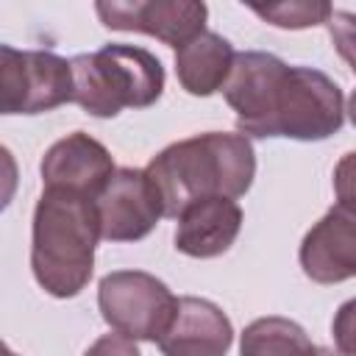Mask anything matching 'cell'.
I'll list each match as a JSON object with an SVG mask.
<instances>
[{
    "instance_id": "obj_1",
    "label": "cell",
    "mask_w": 356,
    "mask_h": 356,
    "mask_svg": "<svg viewBox=\"0 0 356 356\" xmlns=\"http://www.w3.org/2000/svg\"><path fill=\"white\" fill-rule=\"evenodd\" d=\"M222 95L236 111V134L242 136L320 142L345 125L342 89L325 72L289 67L273 53H236Z\"/></svg>"
},
{
    "instance_id": "obj_2",
    "label": "cell",
    "mask_w": 356,
    "mask_h": 356,
    "mask_svg": "<svg viewBox=\"0 0 356 356\" xmlns=\"http://www.w3.org/2000/svg\"><path fill=\"white\" fill-rule=\"evenodd\" d=\"M159 200L161 214L175 217L206 197H242L256 175V153L242 134H197L167 145L145 167Z\"/></svg>"
},
{
    "instance_id": "obj_3",
    "label": "cell",
    "mask_w": 356,
    "mask_h": 356,
    "mask_svg": "<svg viewBox=\"0 0 356 356\" xmlns=\"http://www.w3.org/2000/svg\"><path fill=\"white\" fill-rule=\"evenodd\" d=\"M100 239L95 200L44 189L33 209L31 270L53 298H75L92 278L95 245Z\"/></svg>"
},
{
    "instance_id": "obj_4",
    "label": "cell",
    "mask_w": 356,
    "mask_h": 356,
    "mask_svg": "<svg viewBox=\"0 0 356 356\" xmlns=\"http://www.w3.org/2000/svg\"><path fill=\"white\" fill-rule=\"evenodd\" d=\"M72 103L92 117H117L122 108H147L164 92L161 61L134 44H106L70 58Z\"/></svg>"
},
{
    "instance_id": "obj_5",
    "label": "cell",
    "mask_w": 356,
    "mask_h": 356,
    "mask_svg": "<svg viewBox=\"0 0 356 356\" xmlns=\"http://www.w3.org/2000/svg\"><path fill=\"white\" fill-rule=\"evenodd\" d=\"M178 298L164 281L142 270H114L100 278L97 306L114 334L156 342L172 320Z\"/></svg>"
},
{
    "instance_id": "obj_6",
    "label": "cell",
    "mask_w": 356,
    "mask_h": 356,
    "mask_svg": "<svg viewBox=\"0 0 356 356\" xmlns=\"http://www.w3.org/2000/svg\"><path fill=\"white\" fill-rule=\"evenodd\" d=\"M64 103H72L67 58L0 44V114H42Z\"/></svg>"
},
{
    "instance_id": "obj_7",
    "label": "cell",
    "mask_w": 356,
    "mask_h": 356,
    "mask_svg": "<svg viewBox=\"0 0 356 356\" xmlns=\"http://www.w3.org/2000/svg\"><path fill=\"white\" fill-rule=\"evenodd\" d=\"M100 239L106 242H139L145 239L161 214V200L145 175V170L120 167L111 172L103 192L95 197Z\"/></svg>"
},
{
    "instance_id": "obj_8",
    "label": "cell",
    "mask_w": 356,
    "mask_h": 356,
    "mask_svg": "<svg viewBox=\"0 0 356 356\" xmlns=\"http://www.w3.org/2000/svg\"><path fill=\"white\" fill-rule=\"evenodd\" d=\"M100 22L108 31H136L181 47L206 31L209 8L195 0H134V3H97Z\"/></svg>"
},
{
    "instance_id": "obj_9",
    "label": "cell",
    "mask_w": 356,
    "mask_h": 356,
    "mask_svg": "<svg viewBox=\"0 0 356 356\" xmlns=\"http://www.w3.org/2000/svg\"><path fill=\"white\" fill-rule=\"evenodd\" d=\"M114 172V159L103 142L83 131L58 139L42 159L44 189H61L95 200Z\"/></svg>"
},
{
    "instance_id": "obj_10",
    "label": "cell",
    "mask_w": 356,
    "mask_h": 356,
    "mask_svg": "<svg viewBox=\"0 0 356 356\" xmlns=\"http://www.w3.org/2000/svg\"><path fill=\"white\" fill-rule=\"evenodd\" d=\"M300 267L317 284H339L356 275V217L350 206H334L300 242Z\"/></svg>"
},
{
    "instance_id": "obj_11",
    "label": "cell",
    "mask_w": 356,
    "mask_h": 356,
    "mask_svg": "<svg viewBox=\"0 0 356 356\" xmlns=\"http://www.w3.org/2000/svg\"><path fill=\"white\" fill-rule=\"evenodd\" d=\"M234 328L225 312L206 298H178L164 334L156 339L164 356H225Z\"/></svg>"
},
{
    "instance_id": "obj_12",
    "label": "cell",
    "mask_w": 356,
    "mask_h": 356,
    "mask_svg": "<svg viewBox=\"0 0 356 356\" xmlns=\"http://www.w3.org/2000/svg\"><path fill=\"white\" fill-rule=\"evenodd\" d=\"M242 228V209L228 197H206L178 214L175 248L192 259L222 256Z\"/></svg>"
},
{
    "instance_id": "obj_13",
    "label": "cell",
    "mask_w": 356,
    "mask_h": 356,
    "mask_svg": "<svg viewBox=\"0 0 356 356\" xmlns=\"http://www.w3.org/2000/svg\"><path fill=\"white\" fill-rule=\"evenodd\" d=\"M234 64V47L225 36L214 31H203L186 44L175 47V75L178 83L195 95L209 97L222 89Z\"/></svg>"
},
{
    "instance_id": "obj_14",
    "label": "cell",
    "mask_w": 356,
    "mask_h": 356,
    "mask_svg": "<svg viewBox=\"0 0 356 356\" xmlns=\"http://www.w3.org/2000/svg\"><path fill=\"white\" fill-rule=\"evenodd\" d=\"M239 356H317V348L295 320L259 317L242 331Z\"/></svg>"
},
{
    "instance_id": "obj_15",
    "label": "cell",
    "mask_w": 356,
    "mask_h": 356,
    "mask_svg": "<svg viewBox=\"0 0 356 356\" xmlns=\"http://www.w3.org/2000/svg\"><path fill=\"white\" fill-rule=\"evenodd\" d=\"M253 14H259L261 19H267L275 28H289V31H300V28H314L328 22V17L334 14L331 3L325 0H289V3H267V6H250Z\"/></svg>"
},
{
    "instance_id": "obj_16",
    "label": "cell",
    "mask_w": 356,
    "mask_h": 356,
    "mask_svg": "<svg viewBox=\"0 0 356 356\" xmlns=\"http://www.w3.org/2000/svg\"><path fill=\"white\" fill-rule=\"evenodd\" d=\"M17 186H19V167H17V159L14 153L0 145V211H6L17 195Z\"/></svg>"
},
{
    "instance_id": "obj_17",
    "label": "cell",
    "mask_w": 356,
    "mask_h": 356,
    "mask_svg": "<svg viewBox=\"0 0 356 356\" xmlns=\"http://www.w3.org/2000/svg\"><path fill=\"white\" fill-rule=\"evenodd\" d=\"M83 356H142L136 342L122 337V334H103L100 339H95L89 345V350Z\"/></svg>"
},
{
    "instance_id": "obj_18",
    "label": "cell",
    "mask_w": 356,
    "mask_h": 356,
    "mask_svg": "<svg viewBox=\"0 0 356 356\" xmlns=\"http://www.w3.org/2000/svg\"><path fill=\"white\" fill-rule=\"evenodd\" d=\"M350 312H353V303H345L342 312H339V320L334 323V331H337V339H339V350L342 356H350L353 348H350Z\"/></svg>"
},
{
    "instance_id": "obj_19",
    "label": "cell",
    "mask_w": 356,
    "mask_h": 356,
    "mask_svg": "<svg viewBox=\"0 0 356 356\" xmlns=\"http://www.w3.org/2000/svg\"><path fill=\"white\" fill-rule=\"evenodd\" d=\"M0 356H14V353H11V350H8V345H6V342H3V339H0Z\"/></svg>"
},
{
    "instance_id": "obj_20",
    "label": "cell",
    "mask_w": 356,
    "mask_h": 356,
    "mask_svg": "<svg viewBox=\"0 0 356 356\" xmlns=\"http://www.w3.org/2000/svg\"><path fill=\"white\" fill-rule=\"evenodd\" d=\"M317 356H342V353H334V350H325V348H317Z\"/></svg>"
},
{
    "instance_id": "obj_21",
    "label": "cell",
    "mask_w": 356,
    "mask_h": 356,
    "mask_svg": "<svg viewBox=\"0 0 356 356\" xmlns=\"http://www.w3.org/2000/svg\"><path fill=\"white\" fill-rule=\"evenodd\" d=\"M14 356H17V353H14Z\"/></svg>"
}]
</instances>
